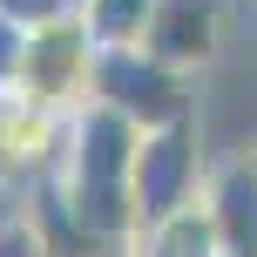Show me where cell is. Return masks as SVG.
Masks as SVG:
<instances>
[{
	"instance_id": "cell-1",
	"label": "cell",
	"mask_w": 257,
	"mask_h": 257,
	"mask_svg": "<svg viewBox=\"0 0 257 257\" xmlns=\"http://www.w3.org/2000/svg\"><path fill=\"white\" fill-rule=\"evenodd\" d=\"M136 142H142L136 122H122L115 108H102V102H81V108H68L61 156H54V169H48V183L68 196V210L122 257L136 244V203H128Z\"/></svg>"
},
{
	"instance_id": "cell-2",
	"label": "cell",
	"mask_w": 257,
	"mask_h": 257,
	"mask_svg": "<svg viewBox=\"0 0 257 257\" xmlns=\"http://www.w3.org/2000/svg\"><path fill=\"white\" fill-rule=\"evenodd\" d=\"M88 102L115 108V115L136 122V128H169V122H190V75L163 68L142 48H95Z\"/></svg>"
},
{
	"instance_id": "cell-3",
	"label": "cell",
	"mask_w": 257,
	"mask_h": 257,
	"mask_svg": "<svg viewBox=\"0 0 257 257\" xmlns=\"http://www.w3.org/2000/svg\"><path fill=\"white\" fill-rule=\"evenodd\" d=\"M203 142H196V122H169V128H142L136 142V169H128V203H136V230L176 217L203 196Z\"/></svg>"
},
{
	"instance_id": "cell-4",
	"label": "cell",
	"mask_w": 257,
	"mask_h": 257,
	"mask_svg": "<svg viewBox=\"0 0 257 257\" xmlns=\"http://www.w3.org/2000/svg\"><path fill=\"white\" fill-rule=\"evenodd\" d=\"M88 68H95V41L81 27V14H68V21L27 27V54H21V81L14 88L27 102L54 108V115H68V108L88 102Z\"/></svg>"
},
{
	"instance_id": "cell-5",
	"label": "cell",
	"mask_w": 257,
	"mask_h": 257,
	"mask_svg": "<svg viewBox=\"0 0 257 257\" xmlns=\"http://www.w3.org/2000/svg\"><path fill=\"white\" fill-rule=\"evenodd\" d=\"M223 48V0H156L149 27H142V54H156L176 75L210 68Z\"/></svg>"
},
{
	"instance_id": "cell-6",
	"label": "cell",
	"mask_w": 257,
	"mask_h": 257,
	"mask_svg": "<svg viewBox=\"0 0 257 257\" xmlns=\"http://www.w3.org/2000/svg\"><path fill=\"white\" fill-rule=\"evenodd\" d=\"M203 217L217 257H257V156H230L203 176Z\"/></svg>"
},
{
	"instance_id": "cell-7",
	"label": "cell",
	"mask_w": 257,
	"mask_h": 257,
	"mask_svg": "<svg viewBox=\"0 0 257 257\" xmlns=\"http://www.w3.org/2000/svg\"><path fill=\"white\" fill-rule=\"evenodd\" d=\"M128 257H217V237H210L203 203H190V210H176V217H163V223H149V230H136Z\"/></svg>"
},
{
	"instance_id": "cell-8",
	"label": "cell",
	"mask_w": 257,
	"mask_h": 257,
	"mask_svg": "<svg viewBox=\"0 0 257 257\" xmlns=\"http://www.w3.org/2000/svg\"><path fill=\"white\" fill-rule=\"evenodd\" d=\"M75 14H81L95 48H142V27H149L156 0H81Z\"/></svg>"
},
{
	"instance_id": "cell-9",
	"label": "cell",
	"mask_w": 257,
	"mask_h": 257,
	"mask_svg": "<svg viewBox=\"0 0 257 257\" xmlns=\"http://www.w3.org/2000/svg\"><path fill=\"white\" fill-rule=\"evenodd\" d=\"M0 14H7L14 27H48V21H68L75 0H0Z\"/></svg>"
},
{
	"instance_id": "cell-10",
	"label": "cell",
	"mask_w": 257,
	"mask_h": 257,
	"mask_svg": "<svg viewBox=\"0 0 257 257\" xmlns=\"http://www.w3.org/2000/svg\"><path fill=\"white\" fill-rule=\"evenodd\" d=\"M21 54H27V27H14L7 14H0V88L21 81Z\"/></svg>"
},
{
	"instance_id": "cell-11",
	"label": "cell",
	"mask_w": 257,
	"mask_h": 257,
	"mask_svg": "<svg viewBox=\"0 0 257 257\" xmlns=\"http://www.w3.org/2000/svg\"><path fill=\"white\" fill-rule=\"evenodd\" d=\"M14 223H21V190H14V183H0V237H7Z\"/></svg>"
},
{
	"instance_id": "cell-12",
	"label": "cell",
	"mask_w": 257,
	"mask_h": 257,
	"mask_svg": "<svg viewBox=\"0 0 257 257\" xmlns=\"http://www.w3.org/2000/svg\"><path fill=\"white\" fill-rule=\"evenodd\" d=\"M75 7H81V0H75Z\"/></svg>"
},
{
	"instance_id": "cell-13",
	"label": "cell",
	"mask_w": 257,
	"mask_h": 257,
	"mask_svg": "<svg viewBox=\"0 0 257 257\" xmlns=\"http://www.w3.org/2000/svg\"><path fill=\"white\" fill-rule=\"evenodd\" d=\"M250 7H257V0H250Z\"/></svg>"
},
{
	"instance_id": "cell-14",
	"label": "cell",
	"mask_w": 257,
	"mask_h": 257,
	"mask_svg": "<svg viewBox=\"0 0 257 257\" xmlns=\"http://www.w3.org/2000/svg\"><path fill=\"white\" fill-rule=\"evenodd\" d=\"M250 156H257V149H250Z\"/></svg>"
}]
</instances>
